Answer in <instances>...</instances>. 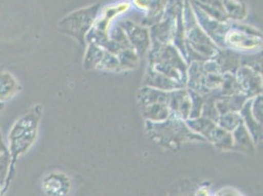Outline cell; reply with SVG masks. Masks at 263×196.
Instances as JSON below:
<instances>
[{"label":"cell","instance_id":"obj_1","mask_svg":"<svg viewBox=\"0 0 263 196\" xmlns=\"http://www.w3.org/2000/svg\"><path fill=\"white\" fill-rule=\"evenodd\" d=\"M42 115L43 106L40 104L35 105L13 125L8 136V148L11 155L12 166L35 142Z\"/></svg>","mask_w":263,"mask_h":196},{"label":"cell","instance_id":"obj_2","mask_svg":"<svg viewBox=\"0 0 263 196\" xmlns=\"http://www.w3.org/2000/svg\"><path fill=\"white\" fill-rule=\"evenodd\" d=\"M68 177L61 173H51L44 178L43 189L48 196H65L70 190Z\"/></svg>","mask_w":263,"mask_h":196},{"label":"cell","instance_id":"obj_3","mask_svg":"<svg viewBox=\"0 0 263 196\" xmlns=\"http://www.w3.org/2000/svg\"><path fill=\"white\" fill-rule=\"evenodd\" d=\"M21 90L20 84L8 72L0 73V102L11 99Z\"/></svg>","mask_w":263,"mask_h":196},{"label":"cell","instance_id":"obj_4","mask_svg":"<svg viewBox=\"0 0 263 196\" xmlns=\"http://www.w3.org/2000/svg\"><path fill=\"white\" fill-rule=\"evenodd\" d=\"M12 168L11 155L8 146L2 139V134L0 132V185L5 183L9 171Z\"/></svg>","mask_w":263,"mask_h":196},{"label":"cell","instance_id":"obj_5","mask_svg":"<svg viewBox=\"0 0 263 196\" xmlns=\"http://www.w3.org/2000/svg\"><path fill=\"white\" fill-rule=\"evenodd\" d=\"M4 109V102H0V112Z\"/></svg>","mask_w":263,"mask_h":196}]
</instances>
